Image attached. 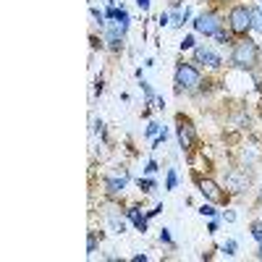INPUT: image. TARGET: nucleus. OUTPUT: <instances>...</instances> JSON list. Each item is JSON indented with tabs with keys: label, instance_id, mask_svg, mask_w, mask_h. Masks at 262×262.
<instances>
[{
	"label": "nucleus",
	"instance_id": "0eeeda50",
	"mask_svg": "<svg viewBox=\"0 0 262 262\" xmlns=\"http://www.w3.org/2000/svg\"><path fill=\"white\" fill-rule=\"evenodd\" d=\"M194 58H196V63H205L207 69H217L223 60H221V55H217L215 50H210V48H196L194 50Z\"/></svg>",
	"mask_w": 262,
	"mask_h": 262
},
{
	"label": "nucleus",
	"instance_id": "a211bd4d",
	"mask_svg": "<svg viewBox=\"0 0 262 262\" xmlns=\"http://www.w3.org/2000/svg\"><path fill=\"white\" fill-rule=\"evenodd\" d=\"M97 249V238L95 236H90V242H86V254H92Z\"/></svg>",
	"mask_w": 262,
	"mask_h": 262
},
{
	"label": "nucleus",
	"instance_id": "f257e3e1",
	"mask_svg": "<svg viewBox=\"0 0 262 262\" xmlns=\"http://www.w3.org/2000/svg\"><path fill=\"white\" fill-rule=\"evenodd\" d=\"M257 58H259V48L252 39H242L231 53V63L236 66V69H254Z\"/></svg>",
	"mask_w": 262,
	"mask_h": 262
},
{
	"label": "nucleus",
	"instance_id": "423d86ee",
	"mask_svg": "<svg viewBox=\"0 0 262 262\" xmlns=\"http://www.w3.org/2000/svg\"><path fill=\"white\" fill-rule=\"evenodd\" d=\"M226 184L231 191H244L249 186V173L247 170H231L226 176Z\"/></svg>",
	"mask_w": 262,
	"mask_h": 262
},
{
	"label": "nucleus",
	"instance_id": "5701e85b",
	"mask_svg": "<svg viewBox=\"0 0 262 262\" xmlns=\"http://www.w3.org/2000/svg\"><path fill=\"white\" fill-rule=\"evenodd\" d=\"M200 212H202V215H207V217H212V215H215V207H210V205H202V207H200Z\"/></svg>",
	"mask_w": 262,
	"mask_h": 262
},
{
	"label": "nucleus",
	"instance_id": "9b49d317",
	"mask_svg": "<svg viewBox=\"0 0 262 262\" xmlns=\"http://www.w3.org/2000/svg\"><path fill=\"white\" fill-rule=\"evenodd\" d=\"M107 226H111V231L113 233H123L126 231V226H123V221H121V217L111 210V212H107Z\"/></svg>",
	"mask_w": 262,
	"mask_h": 262
},
{
	"label": "nucleus",
	"instance_id": "bb28decb",
	"mask_svg": "<svg viewBox=\"0 0 262 262\" xmlns=\"http://www.w3.org/2000/svg\"><path fill=\"white\" fill-rule=\"evenodd\" d=\"M257 200L262 202V186H259V191H257Z\"/></svg>",
	"mask_w": 262,
	"mask_h": 262
},
{
	"label": "nucleus",
	"instance_id": "1a4fd4ad",
	"mask_svg": "<svg viewBox=\"0 0 262 262\" xmlns=\"http://www.w3.org/2000/svg\"><path fill=\"white\" fill-rule=\"evenodd\" d=\"M126 184H128V176H126V173H123V176H113V179L105 181V191L111 194V196H118V194H123Z\"/></svg>",
	"mask_w": 262,
	"mask_h": 262
},
{
	"label": "nucleus",
	"instance_id": "f3484780",
	"mask_svg": "<svg viewBox=\"0 0 262 262\" xmlns=\"http://www.w3.org/2000/svg\"><path fill=\"white\" fill-rule=\"evenodd\" d=\"M223 252H226L228 257H231V254H236V242H226V244H223Z\"/></svg>",
	"mask_w": 262,
	"mask_h": 262
},
{
	"label": "nucleus",
	"instance_id": "b1692460",
	"mask_svg": "<svg viewBox=\"0 0 262 262\" xmlns=\"http://www.w3.org/2000/svg\"><path fill=\"white\" fill-rule=\"evenodd\" d=\"M144 170H147V173H155V170H158V163H155V160H149Z\"/></svg>",
	"mask_w": 262,
	"mask_h": 262
},
{
	"label": "nucleus",
	"instance_id": "20e7f679",
	"mask_svg": "<svg viewBox=\"0 0 262 262\" xmlns=\"http://www.w3.org/2000/svg\"><path fill=\"white\" fill-rule=\"evenodd\" d=\"M194 29L202 32V34H217L221 32V18H217L215 13H200L194 21Z\"/></svg>",
	"mask_w": 262,
	"mask_h": 262
},
{
	"label": "nucleus",
	"instance_id": "39448f33",
	"mask_svg": "<svg viewBox=\"0 0 262 262\" xmlns=\"http://www.w3.org/2000/svg\"><path fill=\"white\" fill-rule=\"evenodd\" d=\"M176 134H179V144L184 147V149H191L194 147V126L189 123V121H184V118H179V131H176Z\"/></svg>",
	"mask_w": 262,
	"mask_h": 262
},
{
	"label": "nucleus",
	"instance_id": "2eb2a0df",
	"mask_svg": "<svg viewBox=\"0 0 262 262\" xmlns=\"http://www.w3.org/2000/svg\"><path fill=\"white\" fill-rule=\"evenodd\" d=\"M142 90H144V95H147V102H152V100H155V92H152V86L142 79Z\"/></svg>",
	"mask_w": 262,
	"mask_h": 262
},
{
	"label": "nucleus",
	"instance_id": "f8f14e48",
	"mask_svg": "<svg viewBox=\"0 0 262 262\" xmlns=\"http://www.w3.org/2000/svg\"><path fill=\"white\" fill-rule=\"evenodd\" d=\"M252 29L262 34V8H252Z\"/></svg>",
	"mask_w": 262,
	"mask_h": 262
},
{
	"label": "nucleus",
	"instance_id": "6e6552de",
	"mask_svg": "<svg viewBox=\"0 0 262 262\" xmlns=\"http://www.w3.org/2000/svg\"><path fill=\"white\" fill-rule=\"evenodd\" d=\"M200 191L207 196V200H212V202H223L226 200V194L221 191V186H217L215 181H210V179L200 181Z\"/></svg>",
	"mask_w": 262,
	"mask_h": 262
},
{
	"label": "nucleus",
	"instance_id": "4468645a",
	"mask_svg": "<svg viewBox=\"0 0 262 262\" xmlns=\"http://www.w3.org/2000/svg\"><path fill=\"white\" fill-rule=\"evenodd\" d=\"M139 189L152 191V189H155V181H152V179H139Z\"/></svg>",
	"mask_w": 262,
	"mask_h": 262
},
{
	"label": "nucleus",
	"instance_id": "7ed1b4c3",
	"mask_svg": "<svg viewBox=\"0 0 262 262\" xmlns=\"http://www.w3.org/2000/svg\"><path fill=\"white\" fill-rule=\"evenodd\" d=\"M228 21H231V32H236V34H247V32L252 29V8H247V6H236V8L231 11Z\"/></svg>",
	"mask_w": 262,
	"mask_h": 262
},
{
	"label": "nucleus",
	"instance_id": "412c9836",
	"mask_svg": "<svg viewBox=\"0 0 262 262\" xmlns=\"http://www.w3.org/2000/svg\"><path fill=\"white\" fill-rule=\"evenodd\" d=\"M158 131H160V123H149V126H147V137H155Z\"/></svg>",
	"mask_w": 262,
	"mask_h": 262
},
{
	"label": "nucleus",
	"instance_id": "cd10ccee",
	"mask_svg": "<svg viewBox=\"0 0 262 262\" xmlns=\"http://www.w3.org/2000/svg\"><path fill=\"white\" fill-rule=\"evenodd\" d=\"M257 257H259V259H262V242H259V252H257Z\"/></svg>",
	"mask_w": 262,
	"mask_h": 262
},
{
	"label": "nucleus",
	"instance_id": "f03ea898",
	"mask_svg": "<svg viewBox=\"0 0 262 262\" xmlns=\"http://www.w3.org/2000/svg\"><path fill=\"white\" fill-rule=\"evenodd\" d=\"M200 71L194 69V66H189V63H181L179 69H176V90L181 92V90H196L200 86Z\"/></svg>",
	"mask_w": 262,
	"mask_h": 262
},
{
	"label": "nucleus",
	"instance_id": "aec40b11",
	"mask_svg": "<svg viewBox=\"0 0 262 262\" xmlns=\"http://www.w3.org/2000/svg\"><path fill=\"white\" fill-rule=\"evenodd\" d=\"M160 242H163V244H173V238H170L168 228H163V231H160Z\"/></svg>",
	"mask_w": 262,
	"mask_h": 262
},
{
	"label": "nucleus",
	"instance_id": "dca6fc26",
	"mask_svg": "<svg viewBox=\"0 0 262 262\" xmlns=\"http://www.w3.org/2000/svg\"><path fill=\"white\" fill-rule=\"evenodd\" d=\"M252 236L257 238V242H262V221H257V223L252 226Z\"/></svg>",
	"mask_w": 262,
	"mask_h": 262
},
{
	"label": "nucleus",
	"instance_id": "9d476101",
	"mask_svg": "<svg viewBox=\"0 0 262 262\" xmlns=\"http://www.w3.org/2000/svg\"><path fill=\"white\" fill-rule=\"evenodd\" d=\"M126 212H128V217H131V221H134V226H137V228L144 233V231H147V217H144V215H139V210H137V207H128Z\"/></svg>",
	"mask_w": 262,
	"mask_h": 262
},
{
	"label": "nucleus",
	"instance_id": "4be33fe9",
	"mask_svg": "<svg viewBox=\"0 0 262 262\" xmlns=\"http://www.w3.org/2000/svg\"><path fill=\"white\" fill-rule=\"evenodd\" d=\"M254 84H257V90L262 92V69H257V71H254Z\"/></svg>",
	"mask_w": 262,
	"mask_h": 262
},
{
	"label": "nucleus",
	"instance_id": "a878e982",
	"mask_svg": "<svg viewBox=\"0 0 262 262\" xmlns=\"http://www.w3.org/2000/svg\"><path fill=\"white\" fill-rule=\"evenodd\" d=\"M116 11H118V8H113V6H111V8L105 11V16H107V18H116Z\"/></svg>",
	"mask_w": 262,
	"mask_h": 262
},
{
	"label": "nucleus",
	"instance_id": "393cba45",
	"mask_svg": "<svg viewBox=\"0 0 262 262\" xmlns=\"http://www.w3.org/2000/svg\"><path fill=\"white\" fill-rule=\"evenodd\" d=\"M137 6H139L142 11H147V8H149V0H137Z\"/></svg>",
	"mask_w": 262,
	"mask_h": 262
},
{
	"label": "nucleus",
	"instance_id": "6ab92c4d",
	"mask_svg": "<svg viewBox=\"0 0 262 262\" xmlns=\"http://www.w3.org/2000/svg\"><path fill=\"white\" fill-rule=\"evenodd\" d=\"M189 48H194V37H191V34L184 37V42H181V50H189Z\"/></svg>",
	"mask_w": 262,
	"mask_h": 262
},
{
	"label": "nucleus",
	"instance_id": "ddd939ff",
	"mask_svg": "<svg viewBox=\"0 0 262 262\" xmlns=\"http://www.w3.org/2000/svg\"><path fill=\"white\" fill-rule=\"evenodd\" d=\"M179 184V176H176V170H168V179H165V189H176Z\"/></svg>",
	"mask_w": 262,
	"mask_h": 262
}]
</instances>
